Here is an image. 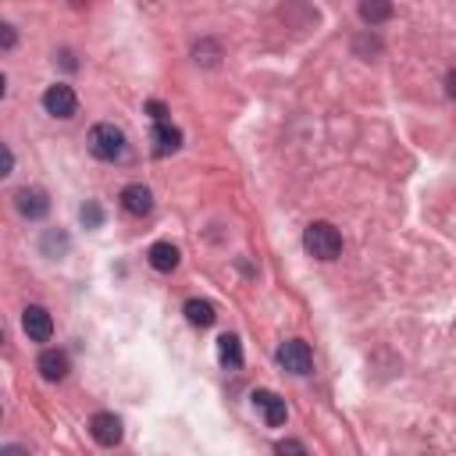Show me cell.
I'll list each match as a JSON object with an SVG mask.
<instances>
[{
	"mask_svg": "<svg viewBox=\"0 0 456 456\" xmlns=\"http://www.w3.org/2000/svg\"><path fill=\"white\" fill-rule=\"evenodd\" d=\"M15 207H19V214H22V218L40 221V218H47L50 200H47V193H43V189H22V193L15 197Z\"/></svg>",
	"mask_w": 456,
	"mask_h": 456,
	"instance_id": "ba28073f",
	"label": "cell"
},
{
	"mask_svg": "<svg viewBox=\"0 0 456 456\" xmlns=\"http://www.w3.org/2000/svg\"><path fill=\"white\" fill-rule=\"evenodd\" d=\"M79 218H82V225H86V228H100V225H104V207L89 200V204L79 211Z\"/></svg>",
	"mask_w": 456,
	"mask_h": 456,
	"instance_id": "e0dca14e",
	"label": "cell"
},
{
	"mask_svg": "<svg viewBox=\"0 0 456 456\" xmlns=\"http://www.w3.org/2000/svg\"><path fill=\"white\" fill-rule=\"evenodd\" d=\"M43 107H47V114H54V118H72L75 107H79V100H75L72 86L58 82V86H50V89L43 93Z\"/></svg>",
	"mask_w": 456,
	"mask_h": 456,
	"instance_id": "5b68a950",
	"label": "cell"
},
{
	"mask_svg": "<svg viewBox=\"0 0 456 456\" xmlns=\"http://www.w3.org/2000/svg\"><path fill=\"white\" fill-rule=\"evenodd\" d=\"M274 452H278V456H307V449H303V442H296V438H285V442H278V445H274Z\"/></svg>",
	"mask_w": 456,
	"mask_h": 456,
	"instance_id": "ac0fdd59",
	"label": "cell"
},
{
	"mask_svg": "<svg viewBox=\"0 0 456 456\" xmlns=\"http://www.w3.org/2000/svg\"><path fill=\"white\" fill-rule=\"evenodd\" d=\"M36 367H40V375H43L47 382H61V378H68V371H72L68 353H61V350H43Z\"/></svg>",
	"mask_w": 456,
	"mask_h": 456,
	"instance_id": "30bf717a",
	"label": "cell"
},
{
	"mask_svg": "<svg viewBox=\"0 0 456 456\" xmlns=\"http://www.w3.org/2000/svg\"><path fill=\"white\" fill-rule=\"evenodd\" d=\"M278 364L289 371V375H311L314 367V353L303 339H289L282 350H278Z\"/></svg>",
	"mask_w": 456,
	"mask_h": 456,
	"instance_id": "3957f363",
	"label": "cell"
},
{
	"mask_svg": "<svg viewBox=\"0 0 456 456\" xmlns=\"http://www.w3.org/2000/svg\"><path fill=\"white\" fill-rule=\"evenodd\" d=\"M360 19L371 22V26H378V22L392 19V4H360Z\"/></svg>",
	"mask_w": 456,
	"mask_h": 456,
	"instance_id": "2e32d148",
	"label": "cell"
},
{
	"mask_svg": "<svg viewBox=\"0 0 456 456\" xmlns=\"http://www.w3.org/2000/svg\"><path fill=\"white\" fill-rule=\"evenodd\" d=\"M89 435H93L100 445L114 449V445L121 442V421H118L114 413H93V421H89Z\"/></svg>",
	"mask_w": 456,
	"mask_h": 456,
	"instance_id": "52a82bcc",
	"label": "cell"
},
{
	"mask_svg": "<svg viewBox=\"0 0 456 456\" xmlns=\"http://www.w3.org/2000/svg\"><path fill=\"white\" fill-rule=\"evenodd\" d=\"M15 43H19V33L8 22H0V50H12Z\"/></svg>",
	"mask_w": 456,
	"mask_h": 456,
	"instance_id": "ffe728a7",
	"label": "cell"
},
{
	"mask_svg": "<svg viewBox=\"0 0 456 456\" xmlns=\"http://www.w3.org/2000/svg\"><path fill=\"white\" fill-rule=\"evenodd\" d=\"M253 406L260 410V417H264V424H267V428L285 424V399H282L278 392H271V389H257V392H253Z\"/></svg>",
	"mask_w": 456,
	"mask_h": 456,
	"instance_id": "8992f818",
	"label": "cell"
},
{
	"mask_svg": "<svg viewBox=\"0 0 456 456\" xmlns=\"http://www.w3.org/2000/svg\"><path fill=\"white\" fill-rule=\"evenodd\" d=\"M0 456H29V449H22V445H4V449H0Z\"/></svg>",
	"mask_w": 456,
	"mask_h": 456,
	"instance_id": "7402d4cb",
	"label": "cell"
},
{
	"mask_svg": "<svg viewBox=\"0 0 456 456\" xmlns=\"http://www.w3.org/2000/svg\"><path fill=\"white\" fill-rule=\"evenodd\" d=\"M4 93H8V79L0 75V100H4Z\"/></svg>",
	"mask_w": 456,
	"mask_h": 456,
	"instance_id": "603a6c76",
	"label": "cell"
},
{
	"mask_svg": "<svg viewBox=\"0 0 456 456\" xmlns=\"http://www.w3.org/2000/svg\"><path fill=\"white\" fill-rule=\"evenodd\" d=\"M15 172V154L8 150V143H0V179H8Z\"/></svg>",
	"mask_w": 456,
	"mask_h": 456,
	"instance_id": "d6986e66",
	"label": "cell"
},
{
	"mask_svg": "<svg viewBox=\"0 0 456 456\" xmlns=\"http://www.w3.org/2000/svg\"><path fill=\"white\" fill-rule=\"evenodd\" d=\"M89 154L97 161H121L125 158V132L118 125H111V121L93 125V132H89Z\"/></svg>",
	"mask_w": 456,
	"mask_h": 456,
	"instance_id": "7a4b0ae2",
	"label": "cell"
},
{
	"mask_svg": "<svg viewBox=\"0 0 456 456\" xmlns=\"http://www.w3.org/2000/svg\"><path fill=\"white\" fill-rule=\"evenodd\" d=\"M40 250H43V257L58 260V257H65V253L72 250V239H68V232H65V228H47V232H43V239H40Z\"/></svg>",
	"mask_w": 456,
	"mask_h": 456,
	"instance_id": "5bb4252c",
	"label": "cell"
},
{
	"mask_svg": "<svg viewBox=\"0 0 456 456\" xmlns=\"http://www.w3.org/2000/svg\"><path fill=\"white\" fill-rule=\"evenodd\" d=\"M303 246H307V253L318 257V260H336L343 253V236H339L336 225L314 221V225H307V232H303Z\"/></svg>",
	"mask_w": 456,
	"mask_h": 456,
	"instance_id": "6da1fadb",
	"label": "cell"
},
{
	"mask_svg": "<svg viewBox=\"0 0 456 456\" xmlns=\"http://www.w3.org/2000/svg\"><path fill=\"white\" fill-rule=\"evenodd\" d=\"M146 260H150V267H154V271H175L182 257H179V246L154 243V246H150V253H146Z\"/></svg>",
	"mask_w": 456,
	"mask_h": 456,
	"instance_id": "7c38bea8",
	"label": "cell"
},
{
	"mask_svg": "<svg viewBox=\"0 0 456 456\" xmlns=\"http://www.w3.org/2000/svg\"><path fill=\"white\" fill-rule=\"evenodd\" d=\"M22 328H26V336H29L33 343H47V339L54 336V321H50L47 307H36V303L22 311Z\"/></svg>",
	"mask_w": 456,
	"mask_h": 456,
	"instance_id": "277c9868",
	"label": "cell"
},
{
	"mask_svg": "<svg viewBox=\"0 0 456 456\" xmlns=\"http://www.w3.org/2000/svg\"><path fill=\"white\" fill-rule=\"evenodd\" d=\"M218 357H221V364L228 367V371H239L243 367V346H239V336H221L218 339Z\"/></svg>",
	"mask_w": 456,
	"mask_h": 456,
	"instance_id": "9a60e30c",
	"label": "cell"
},
{
	"mask_svg": "<svg viewBox=\"0 0 456 456\" xmlns=\"http://www.w3.org/2000/svg\"><path fill=\"white\" fill-rule=\"evenodd\" d=\"M186 321L197 325V328H211V325L218 321L214 303H207V299H189V303H186Z\"/></svg>",
	"mask_w": 456,
	"mask_h": 456,
	"instance_id": "4fadbf2b",
	"label": "cell"
},
{
	"mask_svg": "<svg viewBox=\"0 0 456 456\" xmlns=\"http://www.w3.org/2000/svg\"><path fill=\"white\" fill-rule=\"evenodd\" d=\"M121 207L132 214V218H143L154 211V193H150L146 186H125L121 189Z\"/></svg>",
	"mask_w": 456,
	"mask_h": 456,
	"instance_id": "9c48e42d",
	"label": "cell"
},
{
	"mask_svg": "<svg viewBox=\"0 0 456 456\" xmlns=\"http://www.w3.org/2000/svg\"><path fill=\"white\" fill-rule=\"evenodd\" d=\"M146 111H150V118H154V121H168V107H165V104H158V100H150V104H146Z\"/></svg>",
	"mask_w": 456,
	"mask_h": 456,
	"instance_id": "44dd1931",
	"label": "cell"
},
{
	"mask_svg": "<svg viewBox=\"0 0 456 456\" xmlns=\"http://www.w3.org/2000/svg\"><path fill=\"white\" fill-rule=\"evenodd\" d=\"M182 146V132L172 125V121H158L154 125V154L158 158H168Z\"/></svg>",
	"mask_w": 456,
	"mask_h": 456,
	"instance_id": "8fae6325",
	"label": "cell"
}]
</instances>
